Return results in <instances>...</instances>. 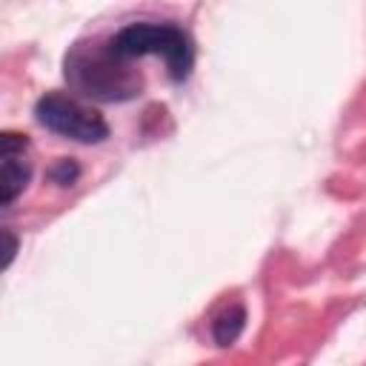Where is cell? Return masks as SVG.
<instances>
[{
    "label": "cell",
    "instance_id": "6da1fadb",
    "mask_svg": "<svg viewBox=\"0 0 366 366\" xmlns=\"http://www.w3.org/2000/svg\"><path fill=\"white\" fill-rule=\"evenodd\" d=\"M66 80L83 97L114 103L129 100L140 92V77L106 46H74L66 54Z\"/></svg>",
    "mask_w": 366,
    "mask_h": 366
},
{
    "label": "cell",
    "instance_id": "7a4b0ae2",
    "mask_svg": "<svg viewBox=\"0 0 366 366\" xmlns=\"http://www.w3.org/2000/svg\"><path fill=\"white\" fill-rule=\"evenodd\" d=\"M106 49L112 57L123 63L134 57L157 54L166 60L169 77L177 83L189 77L192 63H194V49H192L189 34L172 23H129L106 43Z\"/></svg>",
    "mask_w": 366,
    "mask_h": 366
},
{
    "label": "cell",
    "instance_id": "3957f363",
    "mask_svg": "<svg viewBox=\"0 0 366 366\" xmlns=\"http://www.w3.org/2000/svg\"><path fill=\"white\" fill-rule=\"evenodd\" d=\"M34 114H37L40 126H46L63 137H71L77 143H103L109 137V123L94 109H86L77 100L57 94V92L40 97L34 106Z\"/></svg>",
    "mask_w": 366,
    "mask_h": 366
},
{
    "label": "cell",
    "instance_id": "277c9868",
    "mask_svg": "<svg viewBox=\"0 0 366 366\" xmlns=\"http://www.w3.org/2000/svg\"><path fill=\"white\" fill-rule=\"evenodd\" d=\"M31 177V166L20 157H3V169H0V203L11 206V200L26 189Z\"/></svg>",
    "mask_w": 366,
    "mask_h": 366
},
{
    "label": "cell",
    "instance_id": "5b68a950",
    "mask_svg": "<svg viewBox=\"0 0 366 366\" xmlns=\"http://www.w3.org/2000/svg\"><path fill=\"white\" fill-rule=\"evenodd\" d=\"M246 329V309L240 303L223 309L214 320H212V337L217 346H232Z\"/></svg>",
    "mask_w": 366,
    "mask_h": 366
},
{
    "label": "cell",
    "instance_id": "8992f818",
    "mask_svg": "<svg viewBox=\"0 0 366 366\" xmlns=\"http://www.w3.org/2000/svg\"><path fill=\"white\" fill-rule=\"evenodd\" d=\"M49 177H51V183H57V186H74L77 177H80V166H77L71 157H60V160L49 169Z\"/></svg>",
    "mask_w": 366,
    "mask_h": 366
},
{
    "label": "cell",
    "instance_id": "52a82bcc",
    "mask_svg": "<svg viewBox=\"0 0 366 366\" xmlns=\"http://www.w3.org/2000/svg\"><path fill=\"white\" fill-rule=\"evenodd\" d=\"M26 146H29V140L20 132H3L0 134V157H20V152Z\"/></svg>",
    "mask_w": 366,
    "mask_h": 366
},
{
    "label": "cell",
    "instance_id": "ba28073f",
    "mask_svg": "<svg viewBox=\"0 0 366 366\" xmlns=\"http://www.w3.org/2000/svg\"><path fill=\"white\" fill-rule=\"evenodd\" d=\"M3 237H6V260H3V266H11L14 252H17V237H14L11 229H3Z\"/></svg>",
    "mask_w": 366,
    "mask_h": 366
}]
</instances>
